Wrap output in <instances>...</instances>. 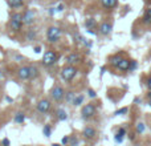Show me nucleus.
<instances>
[{"label":"nucleus","mask_w":151,"mask_h":146,"mask_svg":"<svg viewBox=\"0 0 151 146\" xmlns=\"http://www.w3.org/2000/svg\"><path fill=\"white\" fill-rule=\"evenodd\" d=\"M76 74H77V69H76L73 65H68L61 71V78H63L64 81H66V82L73 80Z\"/></svg>","instance_id":"obj_1"},{"label":"nucleus","mask_w":151,"mask_h":146,"mask_svg":"<svg viewBox=\"0 0 151 146\" xmlns=\"http://www.w3.org/2000/svg\"><path fill=\"white\" fill-rule=\"evenodd\" d=\"M61 37V29L58 27H49L47 32V39L49 43H56L58 41Z\"/></svg>","instance_id":"obj_2"},{"label":"nucleus","mask_w":151,"mask_h":146,"mask_svg":"<svg viewBox=\"0 0 151 146\" xmlns=\"http://www.w3.org/2000/svg\"><path fill=\"white\" fill-rule=\"evenodd\" d=\"M57 61V53L55 51H47L42 56V64L45 66H52Z\"/></svg>","instance_id":"obj_3"},{"label":"nucleus","mask_w":151,"mask_h":146,"mask_svg":"<svg viewBox=\"0 0 151 146\" xmlns=\"http://www.w3.org/2000/svg\"><path fill=\"white\" fill-rule=\"evenodd\" d=\"M50 96H52V98L55 100V101H61V100L64 98V96H65V90L63 89V86H53L52 90H50Z\"/></svg>","instance_id":"obj_4"},{"label":"nucleus","mask_w":151,"mask_h":146,"mask_svg":"<svg viewBox=\"0 0 151 146\" xmlns=\"http://www.w3.org/2000/svg\"><path fill=\"white\" fill-rule=\"evenodd\" d=\"M96 113H97V109L93 104L85 105V106L82 108V110H81V114H82L83 118H91L96 116Z\"/></svg>","instance_id":"obj_5"},{"label":"nucleus","mask_w":151,"mask_h":146,"mask_svg":"<svg viewBox=\"0 0 151 146\" xmlns=\"http://www.w3.org/2000/svg\"><path fill=\"white\" fill-rule=\"evenodd\" d=\"M35 23V12L31 9H27L23 15V24L25 25H31Z\"/></svg>","instance_id":"obj_6"},{"label":"nucleus","mask_w":151,"mask_h":146,"mask_svg":"<svg viewBox=\"0 0 151 146\" xmlns=\"http://www.w3.org/2000/svg\"><path fill=\"white\" fill-rule=\"evenodd\" d=\"M50 109V101H48V100H41V101H39V104H37V110H39L40 113H48Z\"/></svg>","instance_id":"obj_7"},{"label":"nucleus","mask_w":151,"mask_h":146,"mask_svg":"<svg viewBox=\"0 0 151 146\" xmlns=\"http://www.w3.org/2000/svg\"><path fill=\"white\" fill-rule=\"evenodd\" d=\"M17 76L20 80H28L29 78V66H21V68H19Z\"/></svg>","instance_id":"obj_8"},{"label":"nucleus","mask_w":151,"mask_h":146,"mask_svg":"<svg viewBox=\"0 0 151 146\" xmlns=\"http://www.w3.org/2000/svg\"><path fill=\"white\" fill-rule=\"evenodd\" d=\"M117 68L122 72L130 71V60H129V59H121V61H119V64H118Z\"/></svg>","instance_id":"obj_9"},{"label":"nucleus","mask_w":151,"mask_h":146,"mask_svg":"<svg viewBox=\"0 0 151 146\" xmlns=\"http://www.w3.org/2000/svg\"><path fill=\"white\" fill-rule=\"evenodd\" d=\"M111 29H113V25L110 23H102L99 25V33L104 35V36H107L111 32Z\"/></svg>","instance_id":"obj_10"},{"label":"nucleus","mask_w":151,"mask_h":146,"mask_svg":"<svg viewBox=\"0 0 151 146\" xmlns=\"http://www.w3.org/2000/svg\"><path fill=\"white\" fill-rule=\"evenodd\" d=\"M9 27L12 31L15 32H19L23 27V20H17V19H11V23H9Z\"/></svg>","instance_id":"obj_11"},{"label":"nucleus","mask_w":151,"mask_h":146,"mask_svg":"<svg viewBox=\"0 0 151 146\" xmlns=\"http://www.w3.org/2000/svg\"><path fill=\"white\" fill-rule=\"evenodd\" d=\"M82 134H83V137H85L86 139H93L94 137L97 136V132L94 130L93 128H90V126H88V128H85V129H83Z\"/></svg>","instance_id":"obj_12"},{"label":"nucleus","mask_w":151,"mask_h":146,"mask_svg":"<svg viewBox=\"0 0 151 146\" xmlns=\"http://www.w3.org/2000/svg\"><path fill=\"white\" fill-rule=\"evenodd\" d=\"M80 55L78 53H70V55H68L66 56V59H65V61L69 64V65H74V64H77L78 61H80Z\"/></svg>","instance_id":"obj_13"},{"label":"nucleus","mask_w":151,"mask_h":146,"mask_svg":"<svg viewBox=\"0 0 151 146\" xmlns=\"http://www.w3.org/2000/svg\"><path fill=\"white\" fill-rule=\"evenodd\" d=\"M105 8H115L118 5V0H99Z\"/></svg>","instance_id":"obj_14"},{"label":"nucleus","mask_w":151,"mask_h":146,"mask_svg":"<svg viewBox=\"0 0 151 146\" xmlns=\"http://www.w3.org/2000/svg\"><path fill=\"white\" fill-rule=\"evenodd\" d=\"M7 3L11 8H20L24 4L23 0H7Z\"/></svg>","instance_id":"obj_15"},{"label":"nucleus","mask_w":151,"mask_h":146,"mask_svg":"<svg viewBox=\"0 0 151 146\" xmlns=\"http://www.w3.org/2000/svg\"><path fill=\"white\" fill-rule=\"evenodd\" d=\"M57 118H58L60 121L68 120V113H66L64 109H58V110H57Z\"/></svg>","instance_id":"obj_16"},{"label":"nucleus","mask_w":151,"mask_h":146,"mask_svg":"<svg viewBox=\"0 0 151 146\" xmlns=\"http://www.w3.org/2000/svg\"><path fill=\"white\" fill-rule=\"evenodd\" d=\"M24 121H25V116H24V113L21 112H17L15 114V122L16 124H23Z\"/></svg>","instance_id":"obj_17"},{"label":"nucleus","mask_w":151,"mask_h":146,"mask_svg":"<svg viewBox=\"0 0 151 146\" xmlns=\"http://www.w3.org/2000/svg\"><path fill=\"white\" fill-rule=\"evenodd\" d=\"M96 25H97V23H96V20H94V19H86V20H85V27L88 29H93Z\"/></svg>","instance_id":"obj_18"},{"label":"nucleus","mask_w":151,"mask_h":146,"mask_svg":"<svg viewBox=\"0 0 151 146\" xmlns=\"http://www.w3.org/2000/svg\"><path fill=\"white\" fill-rule=\"evenodd\" d=\"M119 61H121V56H118V55L111 56V57H110V64H111L113 66H115V68H117V66H118V64H119Z\"/></svg>","instance_id":"obj_19"},{"label":"nucleus","mask_w":151,"mask_h":146,"mask_svg":"<svg viewBox=\"0 0 151 146\" xmlns=\"http://www.w3.org/2000/svg\"><path fill=\"white\" fill-rule=\"evenodd\" d=\"M39 76V69L36 66H29V78H36Z\"/></svg>","instance_id":"obj_20"},{"label":"nucleus","mask_w":151,"mask_h":146,"mask_svg":"<svg viewBox=\"0 0 151 146\" xmlns=\"http://www.w3.org/2000/svg\"><path fill=\"white\" fill-rule=\"evenodd\" d=\"M143 23L145 24H151V8L146 11V13H145L143 16Z\"/></svg>","instance_id":"obj_21"},{"label":"nucleus","mask_w":151,"mask_h":146,"mask_svg":"<svg viewBox=\"0 0 151 146\" xmlns=\"http://www.w3.org/2000/svg\"><path fill=\"white\" fill-rule=\"evenodd\" d=\"M83 102V96H74V98H73V101H72V104L73 105H76V106H77V105H81Z\"/></svg>","instance_id":"obj_22"},{"label":"nucleus","mask_w":151,"mask_h":146,"mask_svg":"<svg viewBox=\"0 0 151 146\" xmlns=\"http://www.w3.org/2000/svg\"><path fill=\"white\" fill-rule=\"evenodd\" d=\"M42 133H44L45 137H50V136H52V128H50V125H45L44 129H42Z\"/></svg>","instance_id":"obj_23"},{"label":"nucleus","mask_w":151,"mask_h":146,"mask_svg":"<svg viewBox=\"0 0 151 146\" xmlns=\"http://www.w3.org/2000/svg\"><path fill=\"white\" fill-rule=\"evenodd\" d=\"M145 132V124L143 122H138L137 124V133L142 134Z\"/></svg>","instance_id":"obj_24"},{"label":"nucleus","mask_w":151,"mask_h":146,"mask_svg":"<svg viewBox=\"0 0 151 146\" xmlns=\"http://www.w3.org/2000/svg\"><path fill=\"white\" fill-rule=\"evenodd\" d=\"M129 112V109L127 108H121V109H118L117 112H115V116H123V114H126V113Z\"/></svg>","instance_id":"obj_25"},{"label":"nucleus","mask_w":151,"mask_h":146,"mask_svg":"<svg viewBox=\"0 0 151 146\" xmlns=\"http://www.w3.org/2000/svg\"><path fill=\"white\" fill-rule=\"evenodd\" d=\"M33 39H36V32L33 29H31L28 32V35H27V40H33Z\"/></svg>","instance_id":"obj_26"},{"label":"nucleus","mask_w":151,"mask_h":146,"mask_svg":"<svg viewBox=\"0 0 151 146\" xmlns=\"http://www.w3.org/2000/svg\"><path fill=\"white\" fill-rule=\"evenodd\" d=\"M74 98V93L73 92H68V94H66V101L68 102H72Z\"/></svg>","instance_id":"obj_27"},{"label":"nucleus","mask_w":151,"mask_h":146,"mask_svg":"<svg viewBox=\"0 0 151 146\" xmlns=\"http://www.w3.org/2000/svg\"><path fill=\"white\" fill-rule=\"evenodd\" d=\"M88 96L90 97V98H96V97H97V93L93 90V89H88Z\"/></svg>","instance_id":"obj_28"},{"label":"nucleus","mask_w":151,"mask_h":146,"mask_svg":"<svg viewBox=\"0 0 151 146\" xmlns=\"http://www.w3.org/2000/svg\"><path fill=\"white\" fill-rule=\"evenodd\" d=\"M114 139H115V142H119V144H121V142H122L123 141V136H121V134H115V137H114Z\"/></svg>","instance_id":"obj_29"},{"label":"nucleus","mask_w":151,"mask_h":146,"mask_svg":"<svg viewBox=\"0 0 151 146\" xmlns=\"http://www.w3.org/2000/svg\"><path fill=\"white\" fill-rule=\"evenodd\" d=\"M118 134H121V136L125 137L126 136V129L125 128H119V129H118Z\"/></svg>","instance_id":"obj_30"},{"label":"nucleus","mask_w":151,"mask_h":146,"mask_svg":"<svg viewBox=\"0 0 151 146\" xmlns=\"http://www.w3.org/2000/svg\"><path fill=\"white\" fill-rule=\"evenodd\" d=\"M135 68H137V63L134 60H130V71H133Z\"/></svg>","instance_id":"obj_31"},{"label":"nucleus","mask_w":151,"mask_h":146,"mask_svg":"<svg viewBox=\"0 0 151 146\" xmlns=\"http://www.w3.org/2000/svg\"><path fill=\"white\" fill-rule=\"evenodd\" d=\"M74 40H76V41H77V43H80V41H82V36H81V35H74Z\"/></svg>","instance_id":"obj_32"},{"label":"nucleus","mask_w":151,"mask_h":146,"mask_svg":"<svg viewBox=\"0 0 151 146\" xmlns=\"http://www.w3.org/2000/svg\"><path fill=\"white\" fill-rule=\"evenodd\" d=\"M1 144L4 145V146H9V145H11V142H9V139H8V138H4V139L1 141Z\"/></svg>","instance_id":"obj_33"},{"label":"nucleus","mask_w":151,"mask_h":146,"mask_svg":"<svg viewBox=\"0 0 151 146\" xmlns=\"http://www.w3.org/2000/svg\"><path fill=\"white\" fill-rule=\"evenodd\" d=\"M69 144H70V145H77L78 144V139L77 138H70V139H69Z\"/></svg>","instance_id":"obj_34"},{"label":"nucleus","mask_w":151,"mask_h":146,"mask_svg":"<svg viewBox=\"0 0 151 146\" xmlns=\"http://www.w3.org/2000/svg\"><path fill=\"white\" fill-rule=\"evenodd\" d=\"M69 139H70V138H69V137H64V138H63V141H61V142H63L64 145H66V144H69Z\"/></svg>","instance_id":"obj_35"},{"label":"nucleus","mask_w":151,"mask_h":146,"mask_svg":"<svg viewBox=\"0 0 151 146\" xmlns=\"http://www.w3.org/2000/svg\"><path fill=\"white\" fill-rule=\"evenodd\" d=\"M33 51H35V53H40V52H41V47H39V45H37V47L33 48Z\"/></svg>","instance_id":"obj_36"},{"label":"nucleus","mask_w":151,"mask_h":146,"mask_svg":"<svg viewBox=\"0 0 151 146\" xmlns=\"http://www.w3.org/2000/svg\"><path fill=\"white\" fill-rule=\"evenodd\" d=\"M4 78H5L4 72H1V71H0V81H4Z\"/></svg>","instance_id":"obj_37"},{"label":"nucleus","mask_w":151,"mask_h":146,"mask_svg":"<svg viewBox=\"0 0 151 146\" xmlns=\"http://www.w3.org/2000/svg\"><path fill=\"white\" fill-rule=\"evenodd\" d=\"M147 88H149V90H151V77L147 80Z\"/></svg>","instance_id":"obj_38"},{"label":"nucleus","mask_w":151,"mask_h":146,"mask_svg":"<svg viewBox=\"0 0 151 146\" xmlns=\"http://www.w3.org/2000/svg\"><path fill=\"white\" fill-rule=\"evenodd\" d=\"M57 9H58V11H63V4H60V5H58V8H57Z\"/></svg>","instance_id":"obj_39"},{"label":"nucleus","mask_w":151,"mask_h":146,"mask_svg":"<svg viewBox=\"0 0 151 146\" xmlns=\"http://www.w3.org/2000/svg\"><path fill=\"white\" fill-rule=\"evenodd\" d=\"M149 98H151V90L149 92Z\"/></svg>","instance_id":"obj_40"},{"label":"nucleus","mask_w":151,"mask_h":146,"mask_svg":"<svg viewBox=\"0 0 151 146\" xmlns=\"http://www.w3.org/2000/svg\"><path fill=\"white\" fill-rule=\"evenodd\" d=\"M149 105H150V106H151V98H150V101H149Z\"/></svg>","instance_id":"obj_41"},{"label":"nucleus","mask_w":151,"mask_h":146,"mask_svg":"<svg viewBox=\"0 0 151 146\" xmlns=\"http://www.w3.org/2000/svg\"><path fill=\"white\" fill-rule=\"evenodd\" d=\"M0 85H1V81H0Z\"/></svg>","instance_id":"obj_42"}]
</instances>
